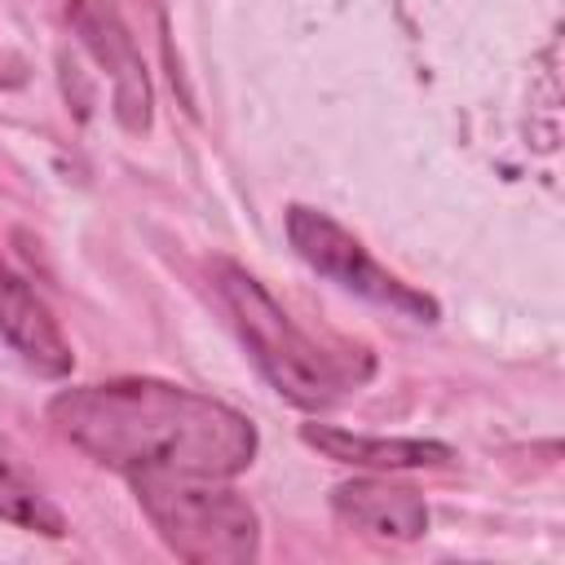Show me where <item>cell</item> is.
Listing matches in <instances>:
<instances>
[{
	"label": "cell",
	"mask_w": 565,
	"mask_h": 565,
	"mask_svg": "<svg viewBox=\"0 0 565 565\" xmlns=\"http://www.w3.org/2000/svg\"><path fill=\"white\" fill-rule=\"evenodd\" d=\"M57 437L84 450L93 463L132 472H199L238 477L256 459V424L221 397L185 384L124 375L75 384L44 406Z\"/></svg>",
	"instance_id": "1"
},
{
	"label": "cell",
	"mask_w": 565,
	"mask_h": 565,
	"mask_svg": "<svg viewBox=\"0 0 565 565\" xmlns=\"http://www.w3.org/2000/svg\"><path fill=\"white\" fill-rule=\"evenodd\" d=\"M212 282L252 353L260 375L296 406L305 411H327L335 406L349 388L366 384L375 375V358L362 344L344 340H318L309 335L269 291L256 274H247L238 260H216Z\"/></svg>",
	"instance_id": "2"
},
{
	"label": "cell",
	"mask_w": 565,
	"mask_h": 565,
	"mask_svg": "<svg viewBox=\"0 0 565 565\" xmlns=\"http://www.w3.org/2000/svg\"><path fill=\"white\" fill-rule=\"evenodd\" d=\"M132 494L163 547L190 565H247L260 556V512L225 486L230 477L199 472H132Z\"/></svg>",
	"instance_id": "3"
},
{
	"label": "cell",
	"mask_w": 565,
	"mask_h": 565,
	"mask_svg": "<svg viewBox=\"0 0 565 565\" xmlns=\"http://www.w3.org/2000/svg\"><path fill=\"white\" fill-rule=\"evenodd\" d=\"M287 243L291 252L322 278H331L335 287L371 300V305H384L402 318H415V322H437V300L424 296L419 287L402 282L393 269H384L366 247L362 238H353L340 221H331L327 212L318 207H305V203H291L287 207Z\"/></svg>",
	"instance_id": "4"
},
{
	"label": "cell",
	"mask_w": 565,
	"mask_h": 565,
	"mask_svg": "<svg viewBox=\"0 0 565 565\" xmlns=\"http://www.w3.org/2000/svg\"><path fill=\"white\" fill-rule=\"evenodd\" d=\"M66 18H71V31L79 35V44L93 53V62L110 75V102H115L119 128L146 132L150 115H154V93H150V75L137 53V40L124 26L119 9L110 0H71Z\"/></svg>",
	"instance_id": "5"
},
{
	"label": "cell",
	"mask_w": 565,
	"mask_h": 565,
	"mask_svg": "<svg viewBox=\"0 0 565 565\" xmlns=\"http://www.w3.org/2000/svg\"><path fill=\"white\" fill-rule=\"evenodd\" d=\"M331 512L344 530L380 543H415L428 530V503L419 490L388 477H353L331 490Z\"/></svg>",
	"instance_id": "6"
},
{
	"label": "cell",
	"mask_w": 565,
	"mask_h": 565,
	"mask_svg": "<svg viewBox=\"0 0 565 565\" xmlns=\"http://www.w3.org/2000/svg\"><path fill=\"white\" fill-rule=\"evenodd\" d=\"M0 340L35 371L49 380H62L75 366L71 340L62 335L57 318L49 313V305L26 287V278H18L4 260H0Z\"/></svg>",
	"instance_id": "7"
},
{
	"label": "cell",
	"mask_w": 565,
	"mask_h": 565,
	"mask_svg": "<svg viewBox=\"0 0 565 565\" xmlns=\"http://www.w3.org/2000/svg\"><path fill=\"white\" fill-rule=\"evenodd\" d=\"M300 441L313 446L331 463L349 468H371V472H402V468H441L455 459L446 441H424V437H366L331 424H300Z\"/></svg>",
	"instance_id": "8"
},
{
	"label": "cell",
	"mask_w": 565,
	"mask_h": 565,
	"mask_svg": "<svg viewBox=\"0 0 565 565\" xmlns=\"http://www.w3.org/2000/svg\"><path fill=\"white\" fill-rule=\"evenodd\" d=\"M0 521L22 525L31 534H49V539L66 534L62 508L44 494V486L31 477V468L13 455V446L4 437H0Z\"/></svg>",
	"instance_id": "9"
}]
</instances>
